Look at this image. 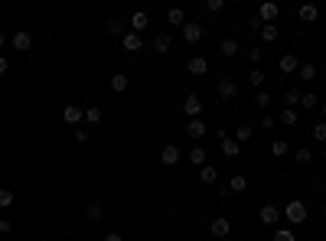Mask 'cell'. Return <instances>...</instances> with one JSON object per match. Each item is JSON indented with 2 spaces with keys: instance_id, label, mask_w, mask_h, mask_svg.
<instances>
[{
  "instance_id": "obj_1",
  "label": "cell",
  "mask_w": 326,
  "mask_h": 241,
  "mask_svg": "<svg viewBox=\"0 0 326 241\" xmlns=\"http://www.w3.org/2000/svg\"><path fill=\"white\" fill-rule=\"evenodd\" d=\"M280 215H284L290 225H303L307 222V215H310V212H307V205L300 202V199H290L284 209H280Z\"/></svg>"
},
{
  "instance_id": "obj_2",
  "label": "cell",
  "mask_w": 326,
  "mask_h": 241,
  "mask_svg": "<svg viewBox=\"0 0 326 241\" xmlns=\"http://www.w3.org/2000/svg\"><path fill=\"white\" fill-rule=\"evenodd\" d=\"M277 16H280V7L274 4V0H264V4L258 7V20H261L264 26H271V23L277 20Z\"/></svg>"
},
{
  "instance_id": "obj_3",
  "label": "cell",
  "mask_w": 326,
  "mask_h": 241,
  "mask_svg": "<svg viewBox=\"0 0 326 241\" xmlns=\"http://www.w3.org/2000/svg\"><path fill=\"white\" fill-rule=\"evenodd\" d=\"M258 218L264 222V225H277V222H280V209H277L274 202H264L261 209H258Z\"/></svg>"
},
{
  "instance_id": "obj_4",
  "label": "cell",
  "mask_w": 326,
  "mask_h": 241,
  "mask_svg": "<svg viewBox=\"0 0 326 241\" xmlns=\"http://www.w3.org/2000/svg\"><path fill=\"white\" fill-rule=\"evenodd\" d=\"M183 114H186L189 121H196L202 114V98L199 95H186V101H183Z\"/></svg>"
},
{
  "instance_id": "obj_5",
  "label": "cell",
  "mask_w": 326,
  "mask_h": 241,
  "mask_svg": "<svg viewBox=\"0 0 326 241\" xmlns=\"http://www.w3.org/2000/svg\"><path fill=\"white\" fill-rule=\"evenodd\" d=\"M10 46H13L16 52H30V49H33V36H30L26 30H16L13 36H10Z\"/></svg>"
},
{
  "instance_id": "obj_6",
  "label": "cell",
  "mask_w": 326,
  "mask_h": 241,
  "mask_svg": "<svg viewBox=\"0 0 326 241\" xmlns=\"http://www.w3.org/2000/svg\"><path fill=\"white\" fill-rule=\"evenodd\" d=\"M215 92H219V98H235V95H238V82H235L232 75H228V78H219V82H215Z\"/></svg>"
},
{
  "instance_id": "obj_7",
  "label": "cell",
  "mask_w": 326,
  "mask_h": 241,
  "mask_svg": "<svg viewBox=\"0 0 326 241\" xmlns=\"http://www.w3.org/2000/svg\"><path fill=\"white\" fill-rule=\"evenodd\" d=\"M180 33H183V39H186V42H189V46H196V42H199L202 36H206V30H202V26H199V23H192V20H189L186 26H183V30H180Z\"/></svg>"
},
{
  "instance_id": "obj_8",
  "label": "cell",
  "mask_w": 326,
  "mask_h": 241,
  "mask_svg": "<svg viewBox=\"0 0 326 241\" xmlns=\"http://www.w3.org/2000/svg\"><path fill=\"white\" fill-rule=\"evenodd\" d=\"M82 118H85V108H82V104H66V108H62V121L72 124V127H75Z\"/></svg>"
},
{
  "instance_id": "obj_9",
  "label": "cell",
  "mask_w": 326,
  "mask_h": 241,
  "mask_svg": "<svg viewBox=\"0 0 326 241\" xmlns=\"http://www.w3.org/2000/svg\"><path fill=\"white\" fill-rule=\"evenodd\" d=\"M160 163H163V166H176V163H180V147H176V144H163Z\"/></svg>"
},
{
  "instance_id": "obj_10",
  "label": "cell",
  "mask_w": 326,
  "mask_h": 241,
  "mask_svg": "<svg viewBox=\"0 0 326 241\" xmlns=\"http://www.w3.org/2000/svg\"><path fill=\"white\" fill-rule=\"evenodd\" d=\"M186 72H189V75H206V72H209V59H206V56H192V59L186 62Z\"/></svg>"
},
{
  "instance_id": "obj_11",
  "label": "cell",
  "mask_w": 326,
  "mask_h": 241,
  "mask_svg": "<svg viewBox=\"0 0 326 241\" xmlns=\"http://www.w3.org/2000/svg\"><path fill=\"white\" fill-rule=\"evenodd\" d=\"M209 231H212L215 238H228V235H232V222L219 215V218H212V225H209Z\"/></svg>"
},
{
  "instance_id": "obj_12",
  "label": "cell",
  "mask_w": 326,
  "mask_h": 241,
  "mask_svg": "<svg viewBox=\"0 0 326 241\" xmlns=\"http://www.w3.org/2000/svg\"><path fill=\"white\" fill-rule=\"evenodd\" d=\"M121 46H124V52H140L144 49V39H140V33H124V36H121Z\"/></svg>"
},
{
  "instance_id": "obj_13",
  "label": "cell",
  "mask_w": 326,
  "mask_h": 241,
  "mask_svg": "<svg viewBox=\"0 0 326 241\" xmlns=\"http://www.w3.org/2000/svg\"><path fill=\"white\" fill-rule=\"evenodd\" d=\"M238 49H242V42H238V39H232V36L219 42V56H222V59H232V56H238Z\"/></svg>"
},
{
  "instance_id": "obj_14",
  "label": "cell",
  "mask_w": 326,
  "mask_h": 241,
  "mask_svg": "<svg viewBox=\"0 0 326 241\" xmlns=\"http://www.w3.org/2000/svg\"><path fill=\"white\" fill-rule=\"evenodd\" d=\"M277 69L284 75H290V72H297V69H300V59L294 56V52H284V56H280V62H277Z\"/></svg>"
},
{
  "instance_id": "obj_15",
  "label": "cell",
  "mask_w": 326,
  "mask_h": 241,
  "mask_svg": "<svg viewBox=\"0 0 326 241\" xmlns=\"http://www.w3.org/2000/svg\"><path fill=\"white\" fill-rule=\"evenodd\" d=\"M147 23H150V16H147L144 10H134V13H131V20H127L131 33H140V30H147Z\"/></svg>"
},
{
  "instance_id": "obj_16",
  "label": "cell",
  "mask_w": 326,
  "mask_h": 241,
  "mask_svg": "<svg viewBox=\"0 0 326 241\" xmlns=\"http://www.w3.org/2000/svg\"><path fill=\"white\" fill-rule=\"evenodd\" d=\"M170 49H173V39H170V33H157V36H154V52H160V56H166Z\"/></svg>"
},
{
  "instance_id": "obj_17",
  "label": "cell",
  "mask_w": 326,
  "mask_h": 241,
  "mask_svg": "<svg viewBox=\"0 0 326 241\" xmlns=\"http://www.w3.org/2000/svg\"><path fill=\"white\" fill-rule=\"evenodd\" d=\"M258 36H261V46H271V42H277V39H280V30H277L274 23H271V26H261Z\"/></svg>"
},
{
  "instance_id": "obj_18",
  "label": "cell",
  "mask_w": 326,
  "mask_h": 241,
  "mask_svg": "<svg viewBox=\"0 0 326 241\" xmlns=\"http://www.w3.org/2000/svg\"><path fill=\"white\" fill-rule=\"evenodd\" d=\"M297 121H300L297 108H284V111L277 114V124H284V127H297Z\"/></svg>"
},
{
  "instance_id": "obj_19",
  "label": "cell",
  "mask_w": 326,
  "mask_h": 241,
  "mask_svg": "<svg viewBox=\"0 0 326 241\" xmlns=\"http://www.w3.org/2000/svg\"><path fill=\"white\" fill-rule=\"evenodd\" d=\"M127 85H131V78H127L124 72L111 75V92H114V95H124V92H127Z\"/></svg>"
},
{
  "instance_id": "obj_20",
  "label": "cell",
  "mask_w": 326,
  "mask_h": 241,
  "mask_svg": "<svg viewBox=\"0 0 326 241\" xmlns=\"http://www.w3.org/2000/svg\"><path fill=\"white\" fill-rule=\"evenodd\" d=\"M85 218H88V222H101V218H104V205H101V202H88V205H85Z\"/></svg>"
},
{
  "instance_id": "obj_21",
  "label": "cell",
  "mask_w": 326,
  "mask_h": 241,
  "mask_svg": "<svg viewBox=\"0 0 326 241\" xmlns=\"http://www.w3.org/2000/svg\"><path fill=\"white\" fill-rule=\"evenodd\" d=\"M199 180H202V183H206V186H215V183H219V169H215V166H209V163H206V166H202V169H199Z\"/></svg>"
},
{
  "instance_id": "obj_22",
  "label": "cell",
  "mask_w": 326,
  "mask_h": 241,
  "mask_svg": "<svg viewBox=\"0 0 326 241\" xmlns=\"http://www.w3.org/2000/svg\"><path fill=\"white\" fill-rule=\"evenodd\" d=\"M222 154L235 160V157L242 154V144H238V140H235V137H225V140H222Z\"/></svg>"
},
{
  "instance_id": "obj_23",
  "label": "cell",
  "mask_w": 326,
  "mask_h": 241,
  "mask_svg": "<svg viewBox=\"0 0 326 241\" xmlns=\"http://www.w3.org/2000/svg\"><path fill=\"white\" fill-rule=\"evenodd\" d=\"M206 130H209V127H206V124H202L199 118H196V121H189V124H186V134H189V137H192V140H199V137H206Z\"/></svg>"
},
{
  "instance_id": "obj_24",
  "label": "cell",
  "mask_w": 326,
  "mask_h": 241,
  "mask_svg": "<svg viewBox=\"0 0 326 241\" xmlns=\"http://www.w3.org/2000/svg\"><path fill=\"white\" fill-rule=\"evenodd\" d=\"M251 137H254V127H251V124H238V127H235V140H238V144H248Z\"/></svg>"
},
{
  "instance_id": "obj_25",
  "label": "cell",
  "mask_w": 326,
  "mask_h": 241,
  "mask_svg": "<svg viewBox=\"0 0 326 241\" xmlns=\"http://www.w3.org/2000/svg\"><path fill=\"white\" fill-rule=\"evenodd\" d=\"M225 186H228V192H245V189H248V180H245L242 173H235V176H232V180H228Z\"/></svg>"
},
{
  "instance_id": "obj_26",
  "label": "cell",
  "mask_w": 326,
  "mask_h": 241,
  "mask_svg": "<svg viewBox=\"0 0 326 241\" xmlns=\"http://www.w3.org/2000/svg\"><path fill=\"white\" fill-rule=\"evenodd\" d=\"M166 23H170V26H180V30H183V26H186V13H183L180 7H173V10L166 13Z\"/></svg>"
},
{
  "instance_id": "obj_27",
  "label": "cell",
  "mask_w": 326,
  "mask_h": 241,
  "mask_svg": "<svg viewBox=\"0 0 326 241\" xmlns=\"http://www.w3.org/2000/svg\"><path fill=\"white\" fill-rule=\"evenodd\" d=\"M297 16H300V20H303V23H313V20H316V16H320V10H316V7H313V4H303V7H300V10H297Z\"/></svg>"
},
{
  "instance_id": "obj_28",
  "label": "cell",
  "mask_w": 326,
  "mask_h": 241,
  "mask_svg": "<svg viewBox=\"0 0 326 241\" xmlns=\"http://www.w3.org/2000/svg\"><path fill=\"white\" fill-rule=\"evenodd\" d=\"M264 82H268V75H264L261 69H251V72H248V85H251V88H258V92H261Z\"/></svg>"
},
{
  "instance_id": "obj_29",
  "label": "cell",
  "mask_w": 326,
  "mask_h": 241,
  "mask_svg": "<svg viewBox=\"0 0 326 241\" xmlns=\"http://www.w3.org/2000/svg\"><path fill=\"white\" fill-rule=\"evenodd\" d=\"M297 75H300V82H316V65H313V62H307V65L297 69Z\"/></svg>"
},
{
  "instance_id": "obj_30",
  "label": "cell",
  "mask_w": 326,
  "mask_h": 241,
  "mask_svg": "<svg viewBox=\"0 0 326 241\" xmlns=\"http://www.w3.org/2000/svg\"><path fill=\"white\" fill-rule=\"evenodd\" d=\"M206 157H209V154H206L202 147H192V150H189V163H192V166H199V169L206 166Z\"/></svg>"
},
{
  "instance_id": "obj_31",
  "label": "cell",
  "mask_w": 326,
  "mask_h": 241,
  "mask_svg": "<svg viewBox=\"0 0 326 241\" xmlns=\"http://www.w3.org/2000/svg\"><path fill=\"white\" fill-rule=\"evenodd\" d=\"M310 137L316 140V144H326V121H316L310 127Z\"/></svg>"
},
{
  "instance_id": "obj_32",
  "label": "cell",
  "mask_w": 326,
  "mask_h": 241,
  "mask_svg": "<svg viewBox=\"0 0 326 241\" xmlns=\"http://www.w3.org/2000/svg\"><path fill=\"white\" fill-rule=\"evenodd\" d=\"M287 154H290V144H287L284 137H280V140H274V144H271V157H287Z\"/></svg>"
},
{
  "instance_id": "obj_33",
  "label": "cell",
  "mask_w": 326,
  "mask_h": 241,
  "mask_svg": "<svg viewBox=\"0 0 326 241\" xmlns=\"http://www.w3.org/2000/svg\"><path fill=\"white\" fill-rule=\"evenodd\" d=\"M300 98H303V92H297V88H287V92H284V104H287V108H294V104H300Z\"/></svg>"
},
{
  "instance_id": "obj_34",
  "label": "cell",
  "mask_w": 326,
  "mask_h": 241,
  "mask_svg": "<svg viewBox=\"0 0 326 241\" xmlns=\"http://www.w3.org/2000/svg\"><path fill=\"white\" fill-rule=\"evenodd\" d=\"M101 118H104L101 108H95V104H92V108H85V121L92 124V127H95V124H101Z\"/></svg>"
},
{
  "instance_id": "obj_35",
  "label": "cell",
  "mask_w": 326,
  "mask_h": 241,
  "mask_svg": "<svg viewBox=\"0 0 326 241\" xmlns=\"http://www.w3.org/2000/svg\"><path fill=\"white\" fill-rule=\"evenodd\" d=\"M300 108H307V111H313V108H320V98H316L313 92H307V95L300 98Z\"/></svg>"
},
{
  "instance_id": "obj_36",
  "label": "cell",
  "mask_w": 326,
  "mask_h": 241,
  "mask_svg": "<svg viewBox=\"0 0 326 241\" xmlns=\"http://www.w3.org/2000/svg\"><path fill=\"white\" fill-rule=\"evenodd\" d=\"M294 160H297V163H310V160H313V150L310 147H300V150H294Z\"/></svg>"
},
{
  "instance_id": "obj_37",
  "label": "cell",
  "mask_w": 326,
  "mask_h": 241,
  "mask_svg": "<svg viewBox=\"0 0 326 241\" xmlns=\"http://www.w3.org/2000/svg\"><path fill=\"white\" fill-rule=\"evenodd\" d=\"M124 26H127V23L111 20V23H108V36H111V39H114V36H124Z\"/></svg>"
},
{
  "instance_id": "obj_38",
  "label": "cell",
  "mask_w": 326,
  "mask_h": 241,
  "mask_svg": "<svg viewBox=\"0 0 326 241\" xmlns=\"http://www.w3.org/2000/svg\"><path fill=\"white\" fill-rule=\"evenodd\" d=\"M13 199H16V195H13V189H0V209H10V205H13Z\"/></svg>"
},
{
  "instance_id": "obj_39",
  "label": "cell",
  "mask_w": 326,
  "mask_h": 241,
  "mask_svg": "<svg viewBox=\"0 0 326 241\" xmlns=\"http://www.w3.org/2000/svg\"><path fill=\"white\" fill-rule=\"evenodd\" d=\"M274 241H297V235H294V228H277Z\"/></svg>"
},
{
  "instance_id": "obj_40",
  "label": "cell",
  "mask_w": 326,
  "mask_h": 241,
  "mask_svg": "<svg viewBox=\"0 0 326 241\" xmlns=\"http://www.w3.org/2000/svg\"><path fill=\"white\" fill-rule=\"evenodd\" d=\"M245 52H248V59L254 62V65H258V62L264 59V46H251V49H245Z\"/></svg>"
},
{
  "instance_id": "obj_41",
  "label": "cell",
  "mask_w": 326,
  "mask_h": 241,
  "mask_svg": "<svg viewBox=\"0 0 326 241\" xmlns=\"http://www.w3.org/2000/svg\"><path fill=\"white\" fill-rule=\"evenodd\" d=\"M254 104H258V108H268V104H271V95H268V92H264V88H261V92L254 95Z\"/></svg>"
},
{
  "instance_id": "obj_42",
  "label": "cell",
  "mask_w": 326,
  "mask_h": 241,
  "mask_svg": "<svg viewBox=\"0 0 326 241\" xmlns=\"http://www.w3.org/2000/svg\"><path fill=\"white\" fill-rule=\"evenodd\" d=\"M274 124H277V118H274V114H268V111H264V118H261V127H264V130H274Z\"/></svg>"
},
{
  "instance_id": "obj_43",
  "label": "cell",
  "mask_w": 326,
  "mask_h": 241,
  "mask_svg": "<svg viewBox=\"0 0 326 241\" xmlns=\"http://www.w3.org/2000/svg\"><path fill=\"white\" fill-rule=\"evenodd\" d=\"M222 7H225V0H206V10L209 13H219Z\"/></svg>"
},
{
  "instance_id": "obj_44",
  "label": "cell",
  "mask_w": 326,
  "mask_h": 241,
  "mask_svg": "<svg viewBox=\"0 0 326 241\" xmlns=\"http://www.w3.org/2000/svg\"><path fill=\"white\" fill-rule=\"evenodd\" d=\"M13 231V222L10 218H0V235H10Z\"/></svg>"
},
{
  "instance_id": "obj_45",
  "label": "cell",
  "mask_w": 326,
  "mask_h": 241,
  "mask_svg": "<svg viewBox=\"0 0 326 241\" xmlns=\"http://www.w3.org/2000/svg\"><path fill=\"white\" fill-rule=\"evenodd\" d=\"M261 20H258V16H251V20H248V33H261Z\"/></svg>"
},
{
  "instance_id": "obj_46",
  "label": "cell",
  "mask_w": 326,
  "mask_h": 241,
  "mask_svg": "<svg viewBox=\"0 0 326 241\" xmlns=\"http://www.w3.org/2000/svg\"><path fill=\"white\" fill-rule=\"evenodd\" d=\"M72 137L78 140V144H85V140H88V137H92V130H85V127H82V130H75V134H72Z\"/></svg>"
},
{
  "instance_id": "obj_47",
  "label": "cell",
  "mask_w": 326,
  "mask_h": 241,
  "mask_svg": "<svg viewBox=\"0 0 326 241\" xmlns=\"http://www.w3.org/2000/svg\"><path fill=\"white\" fill-rule=\"evenodd\" d=\"M215 192H219V199H228V195H232V192H228V186H215Z\"/></svg>"
},
{
  "instance_id": "obj_48",
  "label": "cell",
  "mask_w": 326,
  "mask_h": 241,
  "mask_svg": "<svg viewBox=\"0 0 326 241\" xmlns=\"http://www.w3.org/2000/svg\"><path fill=\"white\" fill-rule=\"evenodd\" d=\"M7 69H10V62H7V56H0V75H7Z\"/></svg>"
},
{
  "instance_id": "obj_49",
  "label": "cell",
  "mask_w": 326,
  "mask_h": 241,
  "mask_svg": "<svg viewBox=\"0 0 326 241\" xmlns=\"http://www.w3.org/2000/svg\"><path fill=\"white\" fill-rule=\"evenodd\" d=\"M104 241H124V235H118V231H111V235H104Z\"/></svg>"
},
{
  "instance_id": "obj_50",
  "label": "cell",
  "mask_w": 326,
  "mask_h": 241,
  "mask_svg": "<svg viewBox=\"0 0 326 241\" xmlns=\"http://www.w3.org/2000/svg\"><path fill=\"white\" fill-rule=\"evenodd\" d=\"M4 46H7V33L0 30V49H4Z\"/></svg>"
},
{
  "instance_id": "obj_51",
  "label": "cell",
  "mask_w": 326,
  "mask_h": 241,
  "mask_svg": "<svg viewBox=\"0 0 326 241\" xmlns=\"http://www.w3.org/2000/svg\"><path fill=\"white\" fill-rule=\"evenodd\" d=\"M323 121H326V101H323Z\"/></svg>"
},
{
  "instance_id": "obj_52",
  "label": "cell",
  "mask_w": 326,
  "mask_h": 241,
  "mask_svg": "<svg viewBox=\"0 0 326 241\" xmlns=\"http://www.w3.org/2000/svg\"><path fill=\"white\" fill-rule=\"evenodd\" d=\"M323 215H326V202H323Z\"/></svg>"
},
{
  "instance_id": "obj_53",
  "label": "cell",
  "mask_w": 326,
  "mask_h": 241,
  "mask_svg": "<svg viewBox=\"0 0 326 241\" xmlns=\"http://www.w3.org/2000/svg\"><path fill=\"white\" fill-rule=\"evenodd\" d=\"M323 157H326V144H323Z\"/></svg>"
},
{
  "instance_id": "obj_54",
  "label": "cell",
  "mask_w": 326,
  "mask_h": 241,
  "mask_svg": "<svg viewBox=\"0 0 326 241\" xmlns=\"http://www.w3.org/2000/svg\"><path fill=\"white\" fill-rule=\"evenodd\" d=\"M323 72H326V62H323Z\"/></svg>"
},
{
  "instance_id": "obj_55",
  "label": "cell",
  "mask_w": 326,
  "mask_h": 241,
  "mask_svg": "<svg viewBox=\"0 0 326 241\" xmlns=\"http://www.w3.org/2000/svg\"><path fill=\"white\" fill-rule=\"evenodd\" d=\"M323 192H326V183H323Z\"/></svg>"
}]
</instances>
